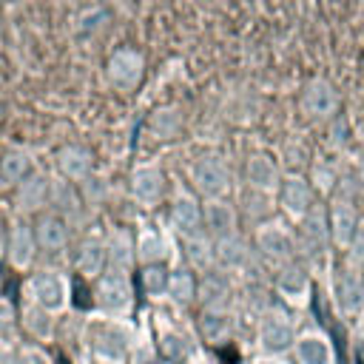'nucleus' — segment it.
I'll return each mask as SVG.
<instances>
[{"mask_svg": "<svg viewBox=\"0 0 364 364\" xmlns=\"http://www.w3.org/2000/svg\"><path fill=\"white\" fill-rule=\"evenodd\" d=\"M355 136H358V139H361V142H364V119H361V122H358V125H355Z\"/></svg>", "mask_w": 364, "mask_h": 364, "instance_id": "43", "label": "nucleus"}, {"mask_svg": "<svg viewBox=\"0 0 364 364\" xmlns=\"http://www.w3.org/2000/svg\"><path fill=\"white\" fill-rule=\"evenodd\" d=\"M330 125V148L333 151H341V148H347V142H350V136H353V131H350V125H347V119L338 114L333 122H327Z\"/></svg>", "mask_w": 364, "mask_h": 364, "instance_id": "39", "label": "nucleus"}, {"mask_svg": "<svg viewBox=\"0 0 364 364\" xmlns=\"http://www.w3.org/2000/svg\"><path fill=\"white\" fill-rule=\"evenodd\" d=\"M31 228H34V239H37L40 250H46V253L65 250V245H68V222L60 213H54V210L37 213Z\"/></svg>", "mask_w": 364, "mask_h": 364, "instance_id": "23", "label": "nucleus"}, {"mask_svg": "<svg viewBox=\"0 0 364 364\" xmlns=\"http://www.w3.org/2000/svg\"><path fill=\"white\" fill-rule=\"evenodd\" d=\"M293 236H296V259L307 267L318 264L327 256L330 245H333L330 242V228H327V213L321 208H316L313 213H307L296 225Z\"/></svg>", "mask_w": 364, "mask_h": 364, "instance_id": "5", "label": "nucleus"}, {"mask_svg": "<svg viewBox=\"0 0 364 364\" xmlns=\"http://www.w3.org/2000/svg\"><path fill=\"white\" fill-rule=\"evenodd\" d=\"M253 250L256 256L270 267L279 270L290 262H296V236L293 228L279 222V219H267L262 225L253 228Z\"/></svg>", "mask_w": 364, "mask_h": 364, "instance_id": "2", "label": "nucleus"}, {"mask_svg": "<svg viewBox=\"0 0 364 364\" xmlns=\"http://www.w3.org/2000/svg\"><path fill=\"white\" fill-rule=\"evenodd\" d=\"M327 228H330V242L333 247H341L347 250L355 230H358V222H361V210L355 208V199H347V196H330V205H327Z\"/></svg>", "mask_w": 364, "mask_h": 364, "instance_id": "12", "label": "nucleus"}, {"mask_svg": "<svg viewBox=\"0 0 364 364\" xmlns=\"http://www.w3.org/2000/svg\"><path fill=\"white\" fill-rule=\"evenodd\" d=\"M299 111L310 122H333L341 114V94L327 77H310L299 91Z\"/></svg>", "mask_w": 364, "mask_h": 364, "instance_id": "4", "label": "nucleus"}, {"mask_svg": "<svg viewBox=\"0 0 364 364\" xmlns=\"http://www.w3.org/2000/svg\"><path fill=\"white\" fill-rule=\"evenodd\" d=\"M176 307H188L196 301V273L188 267H176L171 270L168 279V293H165Z\"/></svg>", "mask_w": 364, "mask_h": 364, "instance_id": "32", "label": "nucleus"}, {"mask_svg": "<svg viewBox=\"0 0 364 364\" xmlns=\"http://www.w3.org/2000/svg\"><path fill=\"white\" fill-rule=\"evenodd\" d=\"M336 304L347 318H358L364 313V267L350 259L336 279Z\"/></svg>", "mask_w": 364, "mask_h": 364, "instance_id": "13", "label": "nucleus"}, {"mask_svg": "<svg viewBox=\"0 0 364 364\" xmlns=\"http://www.w3.org/2000/svg\"><path fill=\"white\" fill-rule=\"evenodd\" d=\"M17 344V313L9 299L0 296V347Z\"/></svg>", "mask_w": 364, "mask_h": 364, "instance_id": "38", "label": "nucleus"}, {"mask_svg": "<svg viewBox=\"0 0 364 364\" xmlns=\"http://www.w3.org/2000/svg\"><path fill=\"white\" fill-rule=\"evenodd\" d=\"M273 290L276 296L287 304V307H307L310 304V296H313V276H310V267L301 264L299 259L273 270Z\"/></svg>", "mask_w": 364, "mask_h": 364, "instance_id": "10", "label": "nucleus"}, {"mask_svg": "<svg viewBox=\"0 0 364 364\" xmlns=\"http://www.w3.org/2000/svg\"><path fill=\"white\" fill-rule=\"evenodd\" d=\"M293 353H296L299 364H336V350H333L330 338L318 330L299 333Z\"/></svg>", "mask_w": 364, "mask_h": 364, "instance_id": "25", "label": "nucleus"}, {"mask_svg": "<svg viewBox=\"0 0 364 364\" xmlns=\"http://www.w3.org/2000/svg\"><path fill=\"white\" fill-rule=\"evenodd\" d=\"M202 230L216 242L230 233H239V210L236 205L225 199H205L202 202Z\"/></svg>", "mask_w": 364, "mask_h": 364, "instance_id": "17", "label": "nucleus"}, {"mask_svg": "<svg viewBox=\"0 0 364 364\" xmlns=\"http://www.w3.org/2000/svg\"><path fill=\"white\" fill-rule=\"evenodd\" d=\"M26 296L31 304L43 307L46 313L51 316H60L68 310V301H71V284L63 273L57 270H40L34 276H28L26 282Z\"/></svg>", "mask_w": 364, "mask_h": 364, "instance_id": "7", "label": "nucleus"}, {"mask_svg": "<svg viewBox=\"0 0 364 364\" xmlns=\"http://www.w3.org/2000/svg\"><path fill=\"white\" fill-rule=\"evenodd\" d=\"M168 222L173 228L176 236H191L202 230V199L188 193V191H176L171 199V210H168Z\"/></svg>", "mask_w": 364, "mask_h": 364, "instance_id": "19", "label": "nucleus"}, {"mask_svg": "<svg viewBox=\"0 0 364 364\" xmlns=\"http://www.w3.org/2000/svg\"><path fill=\"white\" fill-rule=\"evenodd\" d=\"M108 247V273H119V276H131L134 264H136V245L134 236L128 230H114L105 239Z\"/></svg>", "mask_w": 364, "mask_h": 364, "instance_id": "27", "label": "nucleus"}, {"mask_svg": "<svg viewBox=\"0 0 364 364\" xmlns=\"http://www.w3.org/2000/svg\"><path fill=\"white\" fill-rule=\"evenodd\" d=\"M182 259H185V267L193 270V273H208L216 267V256H213V239L199 230V233H191V236H182Z\"/></svg>", "mask_w": 364, "mask_h": 364, "instance_id": "26", "label": "nucleus"}, {"mask_svg": "<svg viewBox=\"0 0 364 364\" xmlns=\"http://www.w3.org/2000/svg\"><path fill=\"white\" fill-rule=\"evenodd\" d=\"M199 333L205 341H228L233 333L230 310H199Z\"/></svg>", "mask_w": 364, "mask_h": 364, "instance_id": "30", "label": "nucleus"}, {"mask_svg": "<svg viewBox=\"0 0 364 364\" xmlns=\"http://www.w3.org/2000/svg\"><path fill=\"white\" fill-rule=\"evenodd\" d=\"M316 188L310 185V179L307 176H301V173H284V179H282V185H279V191H276V205H279V210L293 222V225H299L307 213H313L318 205H316Z\"/></svg>", "mask_w": 364, "mask_h": 364, "instance_id": "9", "label": "nucleus"}, {"mask_svg": "<svg viewBox=\"0 0 364 364\" xmlns=\"http://www.w3.org/2000/svg\"><path fill=\"white\" fill-rule=\"evenodd\" d=\"M136 245V262L145 264H165V259L171 256V239L162 228L156 225H142L139 233L134 236Z\"/></svg>", "mask_w": 364, "mask_h": 364, "instance_id": "22", "label": "nucleus"}, {"mask_svg": "<svg viewBox=\"0 0 364 364\" xmlns=\"http://www.w3.org/2000/svg\"><path fill=\"white\" fill-rule=\"evenodd\" d=\"M0 364H20V350L17 347H0Z\"/></svg>", "mask_w": 364, "mask_h": 364, "instance_id": "41", "label": "nucleus"}, {"mask_svg": "<svg viewBox=\"0 0 364 364\" xmlns=\"http://www.w3.org/2000/svg\"><path fill=\"white\" fill-rule=\"evenodd\" d=\"M296 336L299 333H296L293 318L279 307H270L256 324V344L264 353V358H279L290 353L296 347Z\"/></svg>", "mask_w": 364, "mask_h": 364, "instance_id": "6", "label": "nucleus"}, {"mask_svg": "<svg viewBox=\"0 0 364 364\" xmlns=\"http://www.w3.org/2000/svg\"><path fill=\"white\" fill-rule=\"evenodd\" d=\"M361 350H364V330H361Z\"/></svg>", "mask_w": 364, "mask_h": 364, "instance_id": "44", "label": "nucleus"}, {"mask_svg": "<svg viewBox=\"0 0 364 364\" xmlns=\"http://www.w3.org/2000/svg\"><path fill=\"white\" fill-rule=\"evenodd\" d=\"M361 216H364V213H361Z\"/></svg>", "mask_w": 364, "mask_h": 364, "instance_id": "45", "label": "nucleus"}, {"mask_svg": "<svg viewBox=\"0 0 364 364\" xmlns=\"http://www.w3.org/2000/svg\"><path fill=\"white\" fill-rule=\"evenodd\" d=\"M105 77L108 82L122 91V94H131L139 88V82L145 80V57L142 51L136 48H117L111 57H108V65H105Z\"/></svg>", "mask_w": 364, "mask_h": 364, "instance_id": "11", "label": "nucleus"}, {"mask_svg": "<svg viewBox=\"0 0 364 364\" xmlns=\"http://www.w3.org/2000/svg\"><path fill=\"white\" fill-rule=\"evenodd\" d=\"M94 301H97V310L105 316V318H125L134 307V284H131V276H119V273H102L97 279V287H94Z\"/></svg>", "mask_w": 364, "mask_h": 364, "instance_id": "8", "label": "nucleus"}, {"mask_svg": "<svg viewBox=\"0 0 364 364\" xmlns=\"http://www.w3.org/2000/svg\"><path fill=\"white\" fill-rule=\"evenodd\" d=\"M196 301H199V310H230V304H233L230 273L213 267V270L196 276Z\"/></svg>", "mask_w": 364, "mask_h": 364, "instance_id": "16", "label": "nucleus"}, {"mask_svg": "<svg viewBox=\"0 0 364 364\" xmlns=\"http://www.w3.org/2000/svg\"><path fill=\"white\" fill-rule=\"evenodd\" d=\"M54 318H57V316L46 313L43 307H37V304H31V301H26V307H23V324H26V330H28L37 341H51V338H54Z\"/></svg>", "mask_w": 364, "mask_h": 364, "instance_id": "34", "label": "nucleus"}, {"mask_svg": "<svg viewBox=\"0 0 364 364\" xmlns=\"http://www.w3.org/2000/svg\"><path fill=\"white\" fill-rule=\"evenodd\" d=\"M20 364H51V355L37 344H26L20 347Z\"/></svg>", "mask_w": 364, "mask_h": 364, "instance_id": "40", "label": "nucleus"}, {"mask_svg": "<svg viewBox=\"0 0 364 364\" xmlns=\"http://www.w3.org/2000/svg\"><path fill=\"white\" fill-rule=\"evenodd\" d=\"M282 179H284V173H282V168H279L273 154L256 151V154H250L245 159V188L267 193V196H276Z\"/></svg>", "mask_w": 364, "mask_h": 364, "instance_id": "15", "label": "nucleus"}, {"mask_svg": "<svg viewBox=\"0 0 364 364\" xmlns=\"http://www.w3.org/2000/svg\"><path fill=\"white\" fill-rule=\"evenodd\" d=\"M168 279H171V270L165 264H145L139 270V284L148 299H162L168 293Z\"/></svg>", "mask_w": 364, "mask_h": 364, "instance_id": "36", "label": "nucleus"}, {"mask_svg": "<svg viewBox=\"0 0 364 364\" xmlns=\"http://www.w3.org/2000/svg\"><path fill=\"white\" fill-rule=\"evenodd\" d=\"M310 185L316 188V193H330L333 196V191H336V185H338V168L333 165V162H327V159H316L313 162V171H310Z\"/></svg>", "mask_w": 364, "mask_h": 364, "instance_id": "37", "label": "nucleus"}, {"mask_svg": "<svg viewBox=\"0 0 364 364\" xmlns=\"http://www.w3.org/2000/svg\"><path fill=\"white\" fill-rule=\"evenodd\" d=\"M134 333L125 324V318H100L97 324L88 327V347L97 364H128L131 347H134Z\"/></svg>", "mask_w": 364, "mask_h": 364, "instance_id": "1", "label": "nucleus"}, {"mask_svg": "<svg viewBox=\"0 0 364 364\" xmlns=\"http://www.w3.org/2000/svg\"><path fill=\"white\" fill-rule=\"evenodd\" d=\"M165 188H168V176L159 165L142 162L131 171V196L139 208H156L165 196Z\"/></svg>", "mask_w": 364, "mask_h": 364, "instance_id": "14", "label": "nucleus"}, {"mask_svg": "<svg viewBox=\"0 0 364 364\" xmlns=\"http://www.w3.org/2000/svg\"><path fill=\"white\" fill-rule=\"evenodd\" d=\"M156 353H159L168 364H188V358H191V341L182 336V330L165 327V330H159Z\"/></svg>", "mask_w": 364, "mask_h": 364, "instance_id": "31", "label": "nucleus"}, {"mask_svg": "<svg viewBox=\"0 0 364 364\" xmlns=\"http://www.w3.org/2000/svg\"><path fill=\"white\" fill-rule=\"evenodd\" d=\"M37 253V239H34V228L28 222H14L9 230V245H6V256L11 262V267L17 270H28Z\"/></svg>", "mask_w": 364, "mask_h": 364, "instance_id": "24", "label": "nucleus"}, {"mask_svg": "<svg viewBox=\"0 0 364 364\" xmlns=\"http://www.w3.org/2000/svg\"><path fill=\"white\" fill-rule=\"evenodd\" d=\"M57 171H60L63 179L80 185L94 173V154L85 145H77V142L63 145L57 151Z\"/></svg>", "mask_w": 364, "mask_h": 364, "instance_id": "21", "label": "nucleus"}, {"mask_svg": "<svg viewBox=\"0 0 364 364\" xmlns=\"http://www.w3.org/2000/svg\"><path fill=\"white\" fill-rule=\"evenodd\" d=\"M48 205L54 208V213H60L65 222L74 219L82 208V193L74 182L63 179V176H51V193H48Z\"/></svg>", "mask_w": 364, "mask_h": 364, "instance_id": "29", "label": "nucleus"}, {"mask_svg": "<svg viewBox=\"0 0 364 364\" xmlns=\"http://www.w3.org/2000/svg\"><path fill=\"white\" fill-rule=\"evenodd\" d=\"M77 270L85 276V279H100L105 270H108V247H105V239H82L80 247H77Z\"/></svg>", "mask_w": 364, "mask_h": 364, "instance_id": "28", "label": "nucleus"}, {"mask_svg": "<svg viewBox=\"0 0 364 364\" xmlns=\"http://www.w3.org/2000/svg\"><path fill=\"white\" fill-rule=\"evenodd\" d=\"M148 128L156 139H176V134L182 131V114L176 108H159L151 114Z\"/></svg>", "mask_w": 364, "mask_h": 364, "instance_id": "35", "label": "nucleus"}, {"mask_svg": "<svg viewBox=\"0 0 364 364\" xmlns=\"http://www.w3.org/2000/svg\"><path fill=\"white\" fill-rule=\"evenodd\" d=\"M48 193H51V176L43 171H31L14 188V202L23 213H43V208L48 205Z\"/></svg>", "mask_w": 364, "mask_h": 364, "instance_id": "20", "label": "nucleus"}, {"mask_svg": "<svg viewBox=\"0 0 364 364\" xmlns=\"http://www.w3.org/2000/svg\"><path fill=\"white\" fill-rule=\"evenodd\" d=\"M355 179H358V185H361V191H364V159L358 162V171H355Z\"/></svg>", "mask_w": 364, "mask_h": 364, "instance_id": "42", "label": "nucleus"}, {"mask_svg": "<svg viewBox=\"0 0 364 364\" xmlns=\"http://www.w3.org/2000/svg\"><path fill=\"white\" fill-rule=\"evenodd\" d=\"M213 256H216V267L225 273H247V267L253 264L256 250L250 247V242L242 233H230L225 239L213 242Z\"/></svg>", "mask_w": 364, "mask_h": 364, "instance_id": "18", "label": "nucleus"}, {"mask_svg": "<svg viewBox=\"0 0 364 364\" xmlns=\"http://www.w3.org/2000/svg\"><path fill=\"white\" fill-rule=\"evenodd\" d=\"M28 173H31V156L26 151L14 148V151L3 154V159H0V182L3 185H14L17 188Z\"/></svg>", "mask_w": 364, "mask_h": 364, "instance_id": "33", "label": "nucleus"}, {"mask_svg": "<svg viewBox=\"0 0 364 364\" xmlns=\"http://www.w3.org/2000/svg\"><path fill=\"white\" fill-rule=\"evenodd\" d=\"M191 185L193 191L199 193V199H225L233 188V176H230V168L228 162L219 156V154H202L193 159L191 171Z\"/></svg>", "mask_w": 364, "mask_h": 364, "instance_id": "3", "label": "nucleus"}]
</instances>
